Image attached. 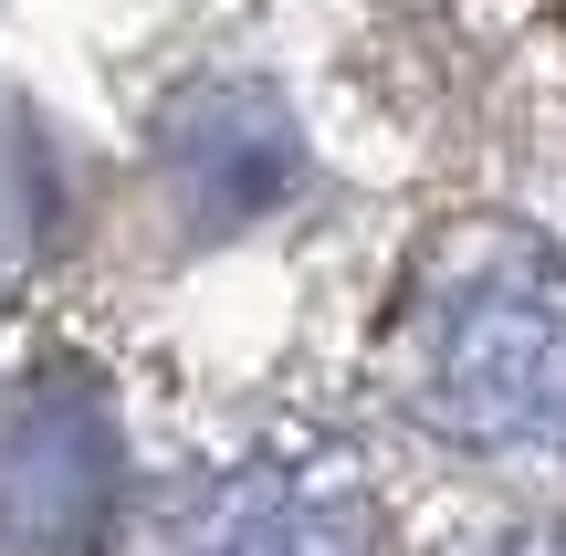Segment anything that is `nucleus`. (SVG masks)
<instances>
[{"label": "nucleus", "mask_w": 566, "mask_h": 556, "mask_svg": "<svg viewBox=\"0 0 566 556\" xmlns=\"http://www.w3.org/2000/svg\"><path fill=\"white\" fill-rule=\"evenodd\" d=\"M409 399L472 452H566V252L462 231L409 305Z\"/></svg>", "instance_id": "1"}, {"label": "nucleus", "mask_w": 566, "mask_h": 556, "mask_svg": "<svg viewBox=\"0 0 566 556\" xmlns=\"http://www.w3.org/2000/svg\"><path fill=\"white\" fill-rule=\"evenodd\" d=\"M147 556H378L367 483L325 452H242L158 504Z\"/></svg>", "instance_id": "2"}, {"label": "nucleus", "mask_w": 566, "mask_h": 556, "mask_svg": "<svg viewBox=\"0 0 566 556\" xmlns=\"http://www.w3.org/2000/svg\"><path fill=\"white\" fill-rule=\"evenodd\" d=\"M158 179L179 189V210L200 231H242L304 179V137H294L273 84L200 74L158 105Z\"/></svg>", "instance_id": "3"}, {"label": "nucleus", "mask_w": 566, "mask_h": 556, "mask_svg": "<svg viewBox=\"0 0 566 556\" xmlns=\"http://www.w3.org/2000/svg\"><path fill=\"white\" fill-rule=\"evenodd\" d=\"M126 441L95 378H53L0 441V536L11 546H84L116 515Z\"/></svg>", "instance_id": "4"}, {"label": "nucleus", "mask_w": 566, "mask_h": 556, "mask_svg": "<svg viewBox=\"0 0 566 556\" xmlns=\"http://www.w3.org/2000/svg\"><path fill=\"white\" fill-rule=\"evenodd\" d=\"M483 556H566V525H514V536H493Z\"/></svg>", "instance_id": "5"}]
</instances>
